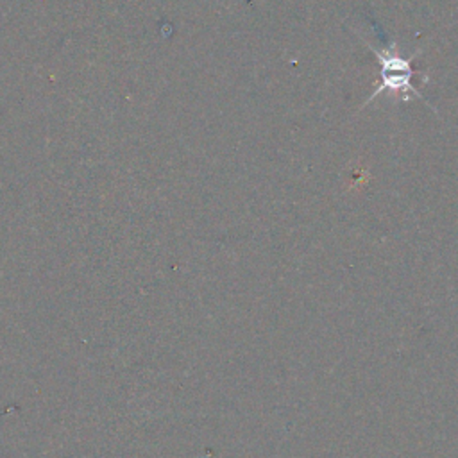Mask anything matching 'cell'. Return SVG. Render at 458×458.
Segmentation results:
<instances>
[{
  "label": "cell",
  "mask_w": 458,
  "mask_h": 458,
  "mask_svg": "<svg viewBox=\"0 0 458 458\" xmlns=\"http://www.w3.org/2000/svg\"><path fill=\"white\" fill-rule=\"evenodd\" d=\"M377 57L379 64H381V82L376 86V89L369 95V98L365 100L363 106H367L369 102H372V98H376L379 93H388L392 97H401L404 102L410 100V95H415L419 98H422V95L417 91L415 86H411V75H413V68H411V61L413 57H403L397 50V43H390L385 48H376L370 43H365ZM361 106V107H363Z\"/></svg>",
  "instance_id": "obj_1"
}]
</instances>
